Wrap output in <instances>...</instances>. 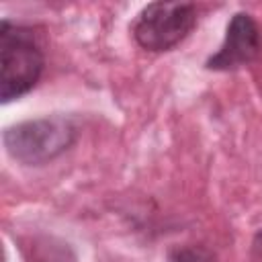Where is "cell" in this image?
<instances>
[{"label": "cell", "instance_id": "3957f363", "mask_svg": "<svg viewBox=\"0 0 262 262\" xmlns=\"http://www.w3.org/2000/svg\"><path fill=\"white\" fill-rule=\"evenodd\" d=\"M196 8L188 2H151L133 25L135 41L147 51H168L194 27Z\"/></svg>", "mask_w": 262, "mask_h": 262}, {"label": "cell", "instance_id": "277c9868", "mask_svg": "<svg viewBox=\"0 0 262 262\" xmlns=\"http://www.w3.org/2000/svg\"><path fill=\"white\" fill-rule=\"evenodd\" d=\"M260 51V31L254 18L246 12L233 14L227 25L225 41L215 55L207 59L211 70H235L250 63Z\"/></svg>", "mask_w": 262, "mask_h": 262}, {"label": "cell", "instance_id": "7a4b0ae2", "mask_svg": "<svg viewBox=\"0 0 262 262\" xmlns=\"http://www.w3.org/2000/svg\"><path fill=\"white\" fill-rule=\"evenodd\" d=\"M76 137V127L66 117H45L12 125L4 131V147L10 158L39 166L63 154Z\"/></svg>", "mask_w": 262, "mask_h": 262}, {"label": "cell", "instance_id": "8992f818", "mask_svg": "<svg viewBox=\"0 0 262 262\" xmlns=\"http://www.w3.org/2000/svg\"><path fill=\"white\" fill-rule=\"evenodd\" d=\"M254 258H256V262H262V231L254 239Z\"/></svg>", "mask_w": 262, "mask_h": 262}, {"label": "cell", "instance_id": "5b68a950", "mask_svg": "<svg viewBox=\"0 0 262 262\" xmlns=\"http://www.w3.org/2000/svg\"><path fill=\"white\" fill-rule=\"evenodd\" d=\"M170 262H213V258L201 248H176L170 254Z\"/></svg>", "mask_w": 262, "mask_h": 262}, {"label": "cell", "instance_id": "6da1fadb", "mask_svg": "<svg viewBox=\"0 0 262 262\" xmlns=\"http://www.w3.org/2000/svg\"><path fill=\"white\" fill-rule=\"evenodd\" d=\"M43 72V53L33 31L2 20L0 29V98L10 102L27 94Z\"/></svg>", "mask_w": 262, "mask_h": 262}]
</instances>
